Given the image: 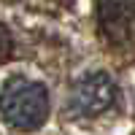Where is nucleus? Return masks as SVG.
I'll return each mask as SVG.
<instances>
[{
    "instance_id": "1",
    "label": "nucleus",
    "mask_w": 135,
    "mask_h": 135,
    "mask_svg": "<svg viewBox=\"0 0 135 135\" xmlns=\"http://www.w3.org/2000/svg\"><path fill=\"white\" fill-rule=\"evenodd\" d=\"M0 114L14 130H38L49 116L46 86L27 78H11L0 92Z\"/></svg>"
},
{
    "instance_id": "2",
    "label": "nucleus",
    "mask_w": 135,
    "mask_h": 135,
    "mask_svg": "<svg viewBox=\"0 0 135 135\" xmlns=\"http://www.w3.org/2000/svg\"><path fill=\"white\" fill-rule=\"evenodd\" d=\"M114 100H116L114 78L103 70H92L73 84L70 100H68V114L70 116H97L114 105Z\"/></svg>"
},
{
    "instance_id": "3",
    "label": "nucleus",
    "mask_w": 135,
    "mask_h": 135,
    "mask_svg": "<svg viewBox=\"0 0 135 135\" xmlns=\"http://www.w3.org/2000/svg\"><path fill=\"white\" fill-rule=\"evenodd\" d=\"M97 22L111 43H130L135 38V0H100Z\"/></svg>"
},
{
    "instance_id": "4",
    "label": "nucleus",
    "mask_w": 135,
    "mask_h": 135,
    "mask_svg": "<svg viewBox=\"0 0 135 135\" xmlns=\"http://www.w3.org/2000/svg\"><path fill=\"white\" fill-rule=\"evenodd\" d=\"M11 51H14V38H11L6 25H0V62H6L11 57Z\"/></svg>"
}]
</instances>
